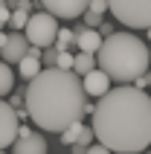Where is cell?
Wrapping results in <instances>:
<instances>
[{"instance_id":"7402d4cb","label":"cell","mask_w":151,"mask_h":154,"mask_svg":"<svg viewBox=\"0 0 151 154\" xmlns=\"http://www.w3.org/2000/svg\"><path fill=\"white\" fill-rule=\"evenodd\" d=\"M84 26H87V29H96V26H102V17L99 15H93V12H84Z\"/></svg>"},{"instance_id":"7a4b0ae2","label":"cell","mask_w":151,"mask_h":154,"mask_svg":"<svg viewBox=\"0 0 151 154\" xmlns=\"http://www.w3.org/2000/svg\"><path fill=\"white\" fill-rule=\"evenodd\" d=\"M26 113L29 119L44 131H64L76 122H82L87 93H84L82 76L73 70H58V67H44L38 76L26 85Z\"/></svg>"},{"instance_id":"5b68a950","label":"cell","mask_w":151,"mask_h":154,"mask_svg":"<svg viewBox=\"0 0 151 154\" xmlns=\"http://www.w3.org/2000/svg\"><path fill=\"white\" fill-rule=\"evenodd\" d=\"M58 17H52L50 12H35V15H29V20H26V41L32 44V47H38V50H47V47H55V38H58V23H55Z\"/></svg>"},{"instance_id":"2e32d148","label":"cell","mask_w":151,"mask_h":154,"mask_svg":"<svg viewBox=\"0 0 151 154\" xmlns=\"http://www.w3.org/2000/svg\"><path fill=\"white\" fill-rule=\"evenodd\" d=\"M82 122H76V125H70L67 131H64V134H61V143H64V146H76V143H79V137H82Z\"/></svg>"},{"instance_id":"603a6c76","label":"cell","mask_w":151,"mask_h":154,"mask_svg":"<svg viewBox=\"0 0 151 154\" xmlns=\"http://www.w3.org/2000/svg\"><path fill=\"white\" fill-rule=\"evenodd\" d=\"M9 17H12V12H9V6H6V0H0V29L9 23Z\"/></svg>"},{"instance_id":"1f68e13d","label":"cell","mask_w":151,"mask_h":154,"mask_svg":"<svg viewBox=\"0 0 151 154\" xmlns=\"http://www.w3.org/2000/svg\"><path fill=\"white\" fill-rule=\"evenodd\" d=\"M148 148H151V146H148Z\"/></svg>"},{"instance_id":"277c9868","label":"cell","mask_w":151,"mask_h":154,"mask_svg":"<svg viewBox=\"0 0 151 154\" xmlns=\"http://www.w3.org/2000/svg\"><path fill=\"white\" fill-rule=\"evenodd\" d=\"M108 6L128 29H151V0H108Z\"/></svg>"},{"instance_id":"3957f363","label":"cell","mask_w":151,"mask_h":154,"mask_svg":"<svg viewBox=\"0 0 151 154\" xmlns=\"http://www.w3.org/2000/svg\"><path fill=\"white\" fill-rule=\"evenodd\" d=\"M148 61H151V50L137 35H128V32L108 35L99 47V55H96L99 70H105L113 82H122V85L145 76Z\"/></svg>"},{"instance_id":"ac0fdd59","label":"cell","mask_w":151,"mask_h":154,"mask_svg":"<svg viewBox=\"0 0 151 154\" xmlns=\"http://www.w3.org/2000/svg\"><path fill=\"white\" fill-rule=\"evenodd\" d=\"M58 55H61V52L55 50V47H47V50L41 52V61L47 64V67H55V64H58Z\"/></svg>"},{"instance_id":"9c48e42d","label":"cell","mask_w":151,"mask_h":154,"mask_svg":"<svg viewBox=\"0 0 151 154\" xmlns=\"http://www.w3.org/2000/svg\"><path fill=\"white\" fill-rule=\"evenodd\" d=\"M110 82H113V79L108 76V73H105V70H93V73H87V76L82 79V85H84V93L87 96H96V99H102V96H108L110 90H113V87H110Z\"/></svg>"},{"instance_id":"e0dca14e","label":"cell","mask_w":151,"mask_h":154,"mask_svg":"<svg viewBox=\"0 0 151 154\" xmlns=\"http://www.w3.org/2000/svg\"><path fill=\"white\" fill-rule=\"evenodd\" d=\"M26 20H29V12L26 9H15L12 17H9V23L15 26V29H26Z\"/></svg>"},{"instance_id":"6da1fadb","label":"cell","mask_w":151,"mask_h":154,"mask_svg":"<svg viewBox=\"0 0 151 154\" xmlns=\"http://www.w3.org/2000/svg\"><path fill=\"white\" fill-rule=\"evenodd\" d=\"M90 128L113 154H137L151 146V96L137 87H113L96 102Z\"/></svg>"},{"instance_id":"f546056e","label":"cell","mask_w":151,"mask_h":154,"mask_svg":"<svg viewBox=\"0 0 151 154\" xmlns=\"http://www.w3.org/2000/svg\"><path fill=\"white\" fill-rule=\"evenodd\" d=\"M148 41H151V29H148Z\"/></svg>"},{"instance_id":"484cf974","label":"cell","mask_w":151,"mask_h":154,"mask_svg":"<svg viewBox=\"0 0 151 154\" xmlns=\"http://www.w3.org/2000/svg\"><path fill=\"white\" fill-rule=\"evenodd\" d=\"M99 35H105V38H108V35H113V29H110L108 23H102V26H99Z\"/></svg>"},{"instance_id":"4dcf8cb0","label":"cell","mask_w":151,"mask_h":154,"mask_svg":"<svg viewBox=\"0 0 151 154\" xmlns=\"http://www.w3.org/2000/svg\"><path fill=\"white\" fill-rule=\"evenodd\" d=\"M0 154H6V151H0Z\"/></svg>"},{"instance_id":"30bf717a","label":"cell","mask_w":151,"mask_h":154,"mask_svg":"<svg viewBox=\"0 0 151 154\" xmlns=\"http://www.w3.org/2000/svg\"><path fill=\"white\" fill-rule=\"evenodd\" d=\"M12 154H47V140L38 131H32L29 137H17L12 146Z\"/></svg>"},{"instance_id":"9a60e30c","label":"cell","mask_w":151,"mask_h":154,"mask_svg":"<svg viewBox=\"0 0 151 154\" xmlns=\"http://www.w3.org/2000/svg\"><path fill=\"white\" fill-rule=\"evenodd\" d=\"M73 44H76V32H70V29H58V38H55V50H58V52H67Z\"/></svg>"},{"instance_id":"52a82bcc","label":"cell","mask_w":151,"mask_h":154,"mask_svg":"<svg viewBox=\"0 0 151 154\" xmlns=\"http://www.w3.org/2000/svg\"><path fill=\"white\" fill-rule=\"evenodd\" d=\"M44 12H50L52 17H61V20H73V17L84 15L90 0H41Z\"/></svg>"},{"instance_id":"7c38bea8","label":"cell","mask_w":151,"mask_h":154,"mask_svg":"<svg viewBox=\"0 0 151 154\" xmlns=\"http://www.w3.org/2000/svg\"><path fill=\"white\" fill-rule=\"evenodd\" d=\"M102 41H105V38L99 35V29H87V26H84V29L76 32V44H79V50H82V52H90V55H93V52H99Z\"/></svg>"},{"instance_id":"d6a6232c","label":"cell","mask_w":151,"mask_h":154,"mask_svg":"<svg viewBox=\"0 0 151 154\" xmlns=\"http://www.w3.org/2000/svg\"><path fill=\"white\" fill-rule=\"evenodd\" d=\"M148 154H151V151H148Z\"/></svg>"},{"instance_id":"ba28073f","label":"cell","mask_w":151,"mask_h":154,"mask_svg":"<svg viewBox=\"0 0 151 154\" xmlns=\"http://www.w3.org/2000/svg\"><path fill=\"white\" fill-rule=\"evenodd\" d=\"M29 50H32V44L26 41V35L23 32H12L9 35V44L0 50V61H6L9 67H12V64H20Z\"/></svg>"},{"instance_id":"cb8c5ba5","label":"cell","mask_w":151,"mask_h":154,"mask_svg":"<svg viewBox=\"0 0 151 154\" xmlns=\"http://www.w3.org/2000/svg\"><path fill=\"white\" fill-rule=\"evenodd\" d=\"M148 85H151V73H145V76H140V79L134 82V87H137V90H145Z\"/></svg>"},{"instance_id":"8fae6325","label":"cell","mask_w":151,"mask_h":154,"mask_svg":"<svg viewBox=\"0 0 151 154\" xmlns=\"http://www.w3.org/2000/svg\"><path fill=\"white\" fill-rule=\"evenodd\" d=\"M41 52H44V50L32 47V50L26 52V58L20 61V64H17V67H20V76H23L26 82H32V79H35V76H38V73L44 70V67H41V64H44V61H41Z\"/></svg>"},{"instance_id":"f1b7e54d","label":"cell","mask_w":151,"mask_h":154,"mask_svg":"<svg viewBox=\"0 0 151 154\" xmlns=\"http://www.w3.org/2000/svg\"><path fill=\"white\" fill-rule=\"evenodd\" d=\"M73 154H87V148L84 146H73Z\"/></svg>"},{"instance_id":"d4e9b609","label":"cell","mask_w":151,"mask_h":154,"mask_svg":"<svg viewBox=\"0 0 151 154\" xmlns=\"http://www.w3.org/2000/svg\"><path fill=\"white\" fill-rule=\"evenodd\" d=\"M87 154H113V151H110V148H105L102 143H96V146H90V148H87Z\"/></svg>"},{"instance_id":"4316f807","label":"cell","mask_w":151,"mask_h":154,"mask_svg":"<svg viewBox=\"0 0 151 154\" xmlns=\"http://www.w3.org/2000/svg\"><path fill=\"white\" fill-rule=\"evenodd\" d=\"M29 134H32V128H29V125H20V131H17V137H29Z\"/></svg>"},{"instance_id":"5bb4252c","label":"cell","mask_w":151,"mask_h":154,"mask_svg":"<svg viewBox=\"0 0 151 154\" xmlns=\"http://www.w3.org/2000/svg\"><path fill=\"white\" fill-rule=\"evenodd\" d=\"M12 87H15V73L6 61H0V96H9Z\"/></svg>"},{"instance_id":"83f0119b","label":"cell","mask_w":151,"mask_h":154,"mask_svg":"<svg viewBox=\"0 0 151 154\" xmlns=\"http://www.w3.org/2000/svg\"><path fill=\"white\" fill-rule=\"evenodd\" d=\"M6 44H9V35L3 32V29H0V50H3V47H6Z\"/></svg>"},{"instance_id":"4fadbf2b","label":"cell","mask_w":151,"mask_h":154,"mask_svg":"<svg viewBox=\"0 0 151 154\" xmlns=\"http://www.w3.org/2000/svg\"><path fill=\"white\" fill-rule=\"evenodd\" d=\"M93 70H96V58H93L90 52H79V55H76V61H73V73L84 79L87 73H93Z\"/></svg>"},{"instance_id":"44dd1931","label":"cell","mask_w":151,"mask_h":154,"mask_svg":"<svg viewBox=\"0 0 151 154\" xmlns=\"http://www.w3.org/2000/svg\"><path fill=\"white\" fill-rule=\"evenodd\" d=\"M73 61H76V55H70V50H67V52L58 55V64H55V67L58 70H73Z\"/></svg>"},{"instance_id":"ffe728a7","label":"cell","mask_w":151,"mask_h":154,"mask_svg":"<svg viewBox=\"0 0 151 154\" xmlns=\"http://www.w3.org/2000/svg\"><path fill=\"white\" fill-rule=\"evenodd\" d=\"M87 12H93V15H105V12H110V6H108V0H90V6H87Z\"/></svg>"},{"instance_id":"8992f818","label":"cell","mask_w":151,"mask_h":154,"mask_svg":"<svg viewBox=\"0 0 151 154\" xmlns=\"http://www.w3.org/2000/svg\"><path fill=\"white\" fill-rule=\"evenodd\" d=\"M17 131H20V116H17V111L9 102L0 99V151L9 148V146H15Z\"/></svg>"},{"instance_id":"d6986e66","label":"cell","mask_w":151,"mask_h":154,"mask_svg":"<svg viewBox=\"0 0 151 154\" xmlns=\"http://www.w3.org/2000/svg\"><path fill=\"white\" fill-rule=\"evenodd\" d=\"M93 140H96L93 128H90V125H84V128H82V137H79V143H76V146H84V148H90V146H93Z\"/></svg>"}]
</instances>
